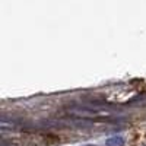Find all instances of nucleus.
<instances>
[{
    "label": "nucleus",
    "mask_w": 146,
    "mask_h": 146,
    "mask_svg": "<svg viewBox=\"0 0 146 146\" xmlns=\"http://www.w3.org/2000/svg\"><path fill=\"white\" fill-rule=\"evenodd\" d=\"M69 115L82 118V120H101V118H113V114L108 113L107 110L101 108H92V107H73L67 110Z\"/></svg>",
    "instance_id": "nucleus-1"
},
{
    "label": "nucleus",
    "mask_w": 146,
    "mask_h": 146,
    "mask_svg": "<svg viewBox=\"0 0 146 146\" xmlns=\"http://www.w3.org/2000/svg\"><path fill=\"white\" fill-rule=\"evenodd\" d=\"M124 143H126L124 137L123 136H118V135L111 136V137H108L105 140V146H124Z\"/></svg>",
    "instance_id": "nucleus-2"
},
{
    "label": "nucleus",
    "mask_w": 146,
    "mask_h": 146,
    "mask_svg": "<svg viewBox=\"0 0 146 146\" xmlns=\"http://www.w3.org/2000/svg\"><path fill=\"white\" fill-rule=\"evenodd\" d=\"M83 146H95V145H83Z\"/></svg>",
    "instance_id": "nucleus-3"
}]
</instances>
